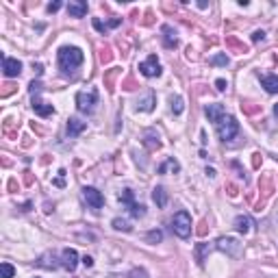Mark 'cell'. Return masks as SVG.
Returning a JSON list of instances; mask_svg holds the SVG:
<instances>
[{
  "label": "cell",
  "instance_id": "6da1fadb",
  "mask_svg": "<svg viewBox=\"0 0 278 278\" xmlns=\"http://www.w3.org/2000/svg\"><path fill=\"white\" fill-rule=\"evenodd\" d=\"M83 61H85V54L76 46H63L57 52V63H59V70H61L63 76H72L83 65Z\"/></svg>",
  "mask_w": 278,
  "mask_h": 278
},
{
  "label": "cell",
  "instance_id": "7a4b0ae2",
  "mask_svg": "<svg viewBox=\"0 0 278 278\" xmlns=\"http://www.w3.org/2000/svg\"><path fill=\"white\" fill-rule=\"evenodd\" d=\"M215 130H217V137L222 141H231V139H235L239 133V122L233 116H224L215 124Z\"/></svg>",
  "mask_w": 278,
  "mask_h": 278
},
{
  "label": "cell",
  "instance_id": "3957f363",
  "mask_svg": "<svg viewBox=\"0 0 278 278\" xmlns=\"http://www.w3.org/2000/svg\"><path fill=\"white\" fill-rule=\"evenodd\" d=\"M172 231L176 237L187 239L192 235V215H189L187 211H178V213L172 217Z\"/></svg>",
  "mask_w": 278,
  "mask_h": 278
},
{
  "label": "cell",
  "instance_id": "277c9868",
  "mask_svg": "<svg viewBox=\"0 0 278 278\" xmlns=\"http://www.w3.org/2000/svg\"><path fill=\"white\" fill-rule=\"evenodd\" d=\"M215 248L220 252H224L226 257H233V259H239L243 254V243L235 237H220L215 241Z\"/></svg>",
  "mask_w": 278,
  "mask_h": 278
},
{
  "label": "cell",
  "instance_id": "5b68a950",
  "mask_svg": "<svg viewBox=\"0 0 278 278\" xmlns=\"http://www.w3.org/2000/svg\"><path fill=\"white\" fill-rule=\"evenodd\" d=\"M119 202H122L124 206H126V211L133 217H144L146 215V206L141 204V202H137V200H135V194H133V189H124L122 194H119Z\"/></svg>",
  "mask_w": 278,
  "mask_h": 278
},
{
  "label": "cell",
  "instance_id": "8992f818",
  "mask_svg": "<svg viewBox=\"0 0 278 278\" xmlns=\"http://www.w3.org/2000/svg\"><path fill=\"white\" fill-rule=\"evenodd\" d=\"M98 105V91L96 89H87L76 94V109L80 113H94V109Z\"/></svg>",
  "mask_w": 278,
  "mask_h": 278
},
{
  "label": "cell",
  "instance_id": "52a82bcc",
  "mask_svg": "<svg viewBox=\"0 0 278 278\" xmlns=\"http://www.w3.org/2000/svg\"><path fill=\"white\" fill-rule=\"evenodd\" d=\"M83 198H85L87 206L94 211H100L105 206V196L98 192L96 187H83Z\"/></svg>",
  "mask_w": 278,
  "mask_h": 278
},
{
  "label": "cell",
  "instance_id": "ba28073f",
  "mask_svg": "<svg viewBox=\"0 0 278 278\" xmlns=\"http://www.w3.org/2000/svg\"><path fill=\"white\" fill-rule=\"evenodd\" d=\"M139 72L146 76V79H155V76H161V65H159V59H157V54H150L146 61L139 63Z\"/></svg>",
  "mask_w": 278,
  "mask_h": 278
},
{
  "label": "cell",
  "instance_id": "9c48e42d",
  "mask_svg": "<svg viewBox=\"0 0 278 278\" xmlns=\"http://www.w3.org/2000/svg\"><path fill=\"white\" fill-rule=\"evenodd\" d=\"M76 265H79V252L74 248H65L61 252V268L68 272H74Z\"/></svg>",
  "mask_w": 278,
  "mask_h": 278
},
{
  "label": "cell",
  "instance_id": "30bf717a",
  "mask_svg": "<svg viewBox=\"0 0 278 278\" xmlns=\"http://www.w3.org/2000/svg\"><path fill=\"white\" fill-rule=\"evenodd\" d=\"M2 72H4V76H9V79H13V76H20L22 63L18 61V59L4 57V59H2Z\"/></svg>",
  "mask_w": 278,
  "mask_h": 278
},
{
  "label": "cell",
  "instance_id": "8fae6325",
  "mask_svg": "<svg viewBox=\"0 0 278 278\" xmlns=\"http://www.w3.org/2000/svg\"><path fill=\"white\" fill-rule=\"evenodd\" d=\"M204 113H206V118H209V122H213V124H217L222 118L226 116L224 107H222L220 102H211V105H206L204 107Z\"/></svg>",
  "mask_w": 278,
  "mask_h": 278
},
{
  "label": "cell",
  "instance_id": "7c38bea8",
  "mask_svg": "<svg viewBox=\"0 0 278 278\" xmlns=\"http://www.w3.org/2000/svg\"><path fill=\"white\" fill-rule=\"evenodd\" d=\"M33 111H35L40 118H48L54 113V107L48 105V102H43L40 96H33Z\"/></svg>",
  "mask_w": 278,
  "mask_h": 278
},
{
  "label": "cell",
  "instance_id": "4fadbf2b",
  "mask_svg": "<svg viewBox=\"0 0 278 278\" xmlns=\"http://www.w3.org/2000/svg\"><path fill=\"white\" fill-rule=\"evenodd\" d=\"M161 40H163V46L165 48H176L178 46V37H176V31L172 29L170 24H163L161 26Z\"/></svg>",
  "mask_w": 278,
  "mask_h": 278
},
{
  "label": "cell",
  "instance_id": "5bb4252c",
  "mask_svg": "<svg viewBox=\"0 0 278 278\" xmlns=\"http://www.w3.org/2000/svg\"><path fill=\"white\" fill-rule=\"evenodd\" d=\"M68 13H70V18H85L87 15V2L85 0H70Z\"/></svg>",
  "mask_w": 278,
  "mask_h": 278
},
{
  "label": "cell",
  "instance_id": "9a60e30c",
  "mask_svg": "<svg viewBox=\"0 0 278 278\" xmlns=\"http://www.w3.org/2000/svg\"><path fill=\"white\" fill-rule=\"evenodd\" d=\"M37 265L40 268H46V270H54L61 265V259L54 257V252H43L40 259H37Z\"/></svg>",
  "mask_w": 278,
  "mask_h": 278
},
{
  "label": "cell",
  "instance_id": "2e32d148",
  "mask_svg": "<svg viewBox=\"0 0 278 278\" xmlns=\"http://www.w3.org/2000/svg\"><path fill=\"white\" fill-rule=\"evenodd\" d=\"M155 105H157V98H155V94H152V91H148V94L141 96L139 100H137V111L148 113V111H152V109H155Z\"/></svg>",
  "mask_w": 278,
  "mask_h": 278
},
{
  "label": "cell",
  "instance_id": "e0dca14e",
  "mask_svg": "<svg viewBox=\"0 0 278 278\" xmlns=\"http://www.w3.org/2000/svg\"><path fill=\"white\" fill-rule=\"evenodd\" d=\"M85 128H87V124L83 122V119H79V118H70L68 119V135L70 137H79Z\"/></svg>",
  "mask_w": 278,
  "mask_h": 278
},
{
  "label": "cell",
  "instance_id": "ac0fdd59",
  "mask_svg": "<svg viewBox=\"0 0 278 278\" xmlns=\"http://www.w3.org/2000/svg\"><path fill=\"white\" fill-rule=\"evenodd\" d=\"M152 202H155L159 209H163V206L167 204V192H165V187H155L152 189Z\"/></svg>",
  "mask_w": 278,
  "mask_h": 278
},
{
  "label": "cell",
  "instance_id": "d6986e66",
  "mask_svg": "<svg viewBox=\"0 0 278 278\" xmlns=\"http://www.w3.org/2000/svg\"><path fill=\"white\" fill-rule=\"evenodd\" d=\"M261 85L265 87L268 94H278V76L276 74H268L261 79Z\"/></svg>",
  "mask_w": 278,
  "mask_h": 278
},
{
  "label": "cell",
  "instance_id": "ffe728a7",
  "mask_svg": "<svg viewBox=\"0 0 278 278\" xmlns=\"http://www.w3.org/2000/svg\"><path fill=\"white\" fill-rule=\"evenodd\" d=\"M235 228L246 235V233H250V228H252V220H250L248 215H237L235 217Z\"/></svg>",
  "mask_w": 278,
  "mask_h": 278
},
{
  "label": "cell",
  "instance_id": "44dd1931",
  "mask_svg": "<svg viewBox=\"0 0 278 278\" xmlns=\"http://www.w3.org/2000/svg\"><path fill=\"white\" fill-rule=\"evenodd\" d=\"M144 144L148 146L150 150H159V148H161L159 135H155V130H148V133H146V139H144Z\"/></svg>",
  "mask_w": 278,
  "mask_h": 278
},
{
  "label": "cell",
  "instance_id": "7402d4cb",
  "mask_svg": "<svg viewBox=\"0 0 278 278\" xmlns=\"http://www.w3.org/2000/svg\"><path fill=\"white\" fill-rule=\"evenodd\" d=\"M167 170H172V172H181V163L170 157V159L163 163V165H159V174H165Z\"/></svg>",
  "mask_w": 278,
  "mask_h": 278
},
{
  "label": "cell",
  "instance_id": "603a6c76",
  "mask_svg": "<svg viewBox=\"0 0 278 278\" xmlns=\"http://www.w3.org/2000/svg\"><path fill=\"white\" fill-rule=\"evenodd\" d=\"M170 107H172V113H174V116H181L183 109H185L183 98H181V96H170Z\"/></svg>",
  "mask_w": 278,
  "mask_h": 278
},
{
  "label": "cell",
  "instance_id": "cb8c5ba5",
  "mask_svg": "<svg viewBox=\"0 0 278 278\" xmlns=\"http://www.w3.org/2000/svg\"><path fill=\"white\" fill-rule=\"evenodd\" d=\"M111 224H113V228H116V231H124V233H130V231H133V226H130L126 220H122V217H116Z\"/></svg>",
  "mask_w": 278,
  "mask_h": 278
},
{
  "label": "cell",
  "instance_id": "d4e9b609",
  "mask_svg": "<svg viewBox=\"0 0 278 278\" xmlns=\"http://www.w3.org/2000/svg\"><path fill=\"white\" fill-rule=\"evenodd\" d=\"M15 274V268L11 263H0V276L2 278H13Z\"/></svg>",
  "mask_w": 278,
  "mask_h": 278
},
{
  "label": "cell",
  "instance_id": "484cf974",
  "mask_svg": "<svg viewBox=\"0 0 278 278\" xmlns=\"http://www.w3.org/2000/svg\"><path fill=\"white\" fill-rule=\"evenodd\" d=\"M161 239H163V233L161 231H150L148 235H146V241H148V243H159Z\"/></svg>",
  "mask_w": 278,
  "mask_h": 278
},
{
  "label": "cell",
  "instance_id": "4316f807",
  "mask_svg": "<svg viewBox=\"0 0 278 278\" xmlns=\"http://www.w3.org/2000/svg\"><path fill=\"white\" fill-rule=\"evenodd\" d=\"M209 63L211 65H228V57L226 54H215V57L209 59Z\"/></svg>",
  "mask_w": 278,
  "mask_h": 278
},
{
  "label": "cell",
  "instance_id": "83f0119b",
  "mask_svg": "<svg viewBox=\"0 0 278 278\" xmlns=\"http://www.w3.org/2000/svg\"><path fill=\"white\" fill-rule=\"evenodd\" d=\"M128 278H148V272L144 268H133L128 272Z\"/></svg>",
  "mask_w": 278,
  "mask_h": 278
},
{
  "label": "cell",
  "instance_id": "f1b7e54d",
  "mask_svg": "<svg viewBox=\"0 0 278 278\" xmlns=\"http://www.w3.org/2000/svg\"><path fill=\"white\" fill-rule=\"evenodd\" d=\"M41 80H33V83L29 85V91H31V96H40L41 94Z\"/></svg>",
  "mask_w": 278,
  "mask_h": 278
},
{
  "label": "cell",
  "instance_id": "f546056e",
  "mask_svg": "<svg viewBox=\"0 0 278 278\" xmlns=\"http://www.w3.org/2000/svg\"><path fill=\"white\" fill-rule=\"evenodd\" d=\"M263 40H265V33H263V31H254V33H252V41H254V43H257V41H263Z\"/></svg>",
  "mask_w": 278,
  "mask_h": 278
},
{
  "label": "cell",
  "instance_id": "4dcf8cb0",
  "mask_svg": "<svg viewBox=\"0 0 278 278\" xmlns=\"http://www.w3.org/2000/svg\"><path fill=\"white\" fill-rule=\"evenodd\" d=\"M215 87H217V89H220V91H224L226 87H228V83H226L224 79H217V80H215Z\"/></svg>",
  "mask_w": 278,
  "mask_h": 278
},
{
  "label": "cell",
  "instance_id": "1f68e13d",
  "mask_svg": "<svg viewBox=\"0 0 278 278\" xmlns=\"http://www.w3.org/2000/svg\"><path fill=\"white\" fill-rule=\"evenodd\" d=\"M94 26H96V31H100V33H105V31L109 29V26H107V24H102L100 20H94Z\"/></svg>",
  "mask_w": 278,
  "mask_h": 278
},
{
  "label": "cell",
  "instance_id": "d6a6232c",
  "mask_svg": "<svg viewBox=\"0 0 278 278\" xmlns=\"http://www.w3.org/2000/svg\"><path fill=\"white\" fill-rule=\"evenodd\" d=\"M61 9V2H50L48 4V13H54V11Z\"/></svg>",
  "mask_w": 278,
  "mask_h": 278
},
{
  "label": "cell",
  "instance_id": "836d02e7",
  "mask_svg": "<svg viewBox=\"0 0 278 278\" xmlns=\"http://www.w3.org/2000/svg\"><path fill=\"white\" fill-rule=\"evenodd\" d=\"M83 265H85V268H91V265H94V259H91V257H83Z\"/></svg>",
  "mask_w": 278,
  "mask_h": 278
},
{
  "label": "cell",
  "instance_id": "e575fe53",
  "mask_svg": "<svg viewBox=\"0 0 278 278\" xmlns=\"http://www.w3.org/2000/svg\"><path fill=\"white\" fill-rule=\"evenodd\" d=\"M206 176H211V178L215 176V170H213V167H206Z\"/></svg>",
  "mask_w": 278,
  "mask_h": 278
},
{
  "label": "cell",
  "instance_id": "d590c367",
  "mask_svg": "<svg viewBox=\"0 0 278 278\" xmlns=\"http://www.w3.org/2000/svg\"><path fill=\"white\" fill-rule=\"evenodd\" d=\"M274 113H276V116H278V105H274Z\"/></svg>",
  "mask_w": 278,
  "mask_h": 278
}]
</instances>
